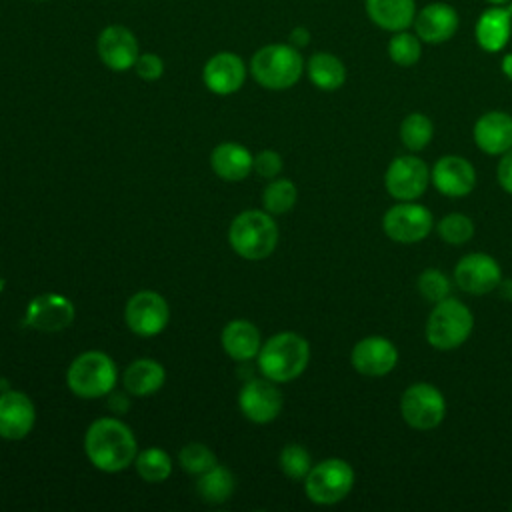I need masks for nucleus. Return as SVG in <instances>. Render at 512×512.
Returning <instances> with one entry per match:
<instances>
[{
    "mask_svg": "<svg viewBox=\"0 0 512 512\" xmlns=\"http://www.w3.org/2000/svg\"><path fill=\"white\" fill-rule=\"evenodd\" d=\"M136 438L132 430L116 418L94 420L84 436L88 460L102 472H120L136 460Z\"/></svg>",
    "mask_w": 512,
    "mask_h": 512,
    "instance_id": "nucleus-1",
    "label": "nucleus"
},
{
    "mask_svg": "<svg viewBox=\"0 0 512 512\" xmlns=\"http://www.w3.org/2000/svg\"><path fill=\"white\" fill-rule=\"evenodd\" d=\"M310 360V346L296 332H278L270 336L258 352V368L272 382H290L298 378Z\"/></svg>",
    "mask_w": 512,
    "mask_h": 512,
    "instance_id": "nucleus-2",
    "label": "nucleus"
},
{
    "mask_svg": "<svg viewBox=\"0 0 512 512\" xmlns=\"http://www.w3.org/2000/svg\"><path fill=\"white\" fill-rule=\"evenodd\" d=\"M474 330L472 310L458 298L446 296L436 302L426 320V342L442 352L462 346Z\"/></svg>",
    "mask_w": 512,
    "mask_h": 512,
    "instance_id": "nucleus-3",
    "label": "nucleus"
},
{
    "mask_svg": "<svg viewBox=\"0 0 512 512\" xmlns=\"http://www.w3.org/2000/svg\"><path fill=\"white\" fill-rule=\"evenodd\" d=\"M228 240L238 256L246 260H262L270 256L278 244V226L270 214L246 210L232 220Z\"/></svg>",
    "mask_w": 512,
    "mask_h": 512,
    "instance_id": "nucleus-4",
    "label": "nucleus"
},
{
    "mask_svg": "<svg viewBox=\"0 0 512 512\" xmlns=\"http://www.w3.org/2000/svg\"><path fill=\"white\" fill-rule=\"evenodd\" d=\"M304 70L302 56L292 44H268L260 48L250 62L254 80L270 90H286L294 86Z\"/></svg>",
    "mask_w": 512,
    "mask_h": 512,
    "instance_id": "nucleus-5",
    "label": "nucleus"
},
{
    "mask_svg": "<svg viewBox=\"0 0 512 512\" xmlns=\"http://www.w3.org/2000/svg\"><path fill=\"white\" fill-rule=\"evenodd\" d=\"M116 380V364L100 350H90L76 356L66 374L68 388L80 398L106 396L114 388Z\"/></svg>",
    "mask_w": 512,
    "mask_h": 512,
    "instance_id": "nucleus-6",
    "label": "nucleus"
},
{
    "mask_svg": "<svg viewBox=\"0 0 512 512\" xmlns=\"http://www.w3.org/2000/svg\"><path fill=\"white\" fill-rule=\"evenodd\" d=\"M354 486V468L342 458H326L310 468L304 478L306 496L314 504L330 506L344 500Z\"/></svg>",
    "mask_w": 512,
    "mask_h": 512,
    "instance_id": "nucleus-7",
    "label": "nucleus"
},
{
    "mask_svg": "<svg viewBox=\"0 0 512 512\" xmlns=\"http://www.w3.org/2000/svg\"><path fill=\"white\" fill-rule=\"evenodd\" d=\"M400 416L414 430H434L446 416L444 394L430 382H414L400 396Z\"/></svg>",
    "mask_w": 512,
    "mask_h": 512,
    "instance_id": "nucleus-8",
    "label": "nucleus"
},
{
    "mask_svg": "<svg viewBox=\"0 0 512 512\" xmlns=\"http://www.w3.org/2000/svg\"><path fill=\"white\" fill-rule=\"evenodd\" d=\"M434 228L432 212L416 200L398 202L382 216L384 234L398 244L422 242Z\"/></svg>",
    "mask_w": 512,
    "mask_h": 512,
    "instance_id": "nucleus-9",
    "label": "nucleus"
},
{
    "mask_svg": "<svg viewBox=\"0 0 512 512\" xmlns=\"http://www.w3.org/2000/svg\"><path fill=\"white\" fill-rule=\"evenodd\" d=\"M428 184H430V168L422 158L414 154L396 156L388 164L384 174L386 192L398 202L418 200L426 192Z\"/></svg>",
    "mask_w": 512,
    "mask_h": 512,
    "instance_id": "nucleus-10",
    "label": "nucleus"
},
{
    "mask_svg": "<svg viewBox=\"0 0 512 512\" xmlns=\"http://www.w3.org/2000/svg\"><path fill=\"white\" fill-rule=\"evenodd\" d=\"M454 282L466 294H490L498 290L502 282V268L490 254L470 252L462 256L454 266Z\"/></svg>",
    "mask_w": 512,
    "mask_h": 512,
    "instance_id": "nucleus-11",
    "label": "nucleus"
},
{
    "mask_svg": "<svg viewBox=\"0 0 512 512\" xmlns=\"http://www.w3.org/2000/svg\"><path fill=\"white\" fill-rule=\"evenodd\" d=\"M124 318L134 334L148 338L160 334L166 328L170 320V308L158 292L140 290L126 302Z\"/></svg>",
    "mask_w": 512,
    "mask_h": 512,
    "instance_id": "nucleus-12",
    "label": "nucleus"
},
{
    "mask_svg": "<svg viewBox=\"0 0 512 512\" xmlns=\"http://www.w3.org/2000/svg\"><path fill=\"white\" fill-rule=\"evenodd\" d=\"M354 370L362 376L380 378L390 374L398 364V348L392 340L372 334L358 340L350 352Z\"/></svg>",
    "mask_w": 512,
    "mask_h": 512,
    "instance_id": "nucleus-13",
    "label": "nucleus"
},
{
    "mask_svg": "<svg viewBox=\"0 0 512 512\" xmlns=\"http://www.w3.org/2000/svg\"><path fill=\"white\" fill-rule=\"evenodd\" d=\"M430 182L448 198H464L476 186V170L470 160L458 154H446L430 170Z\"/></svg>",
    "mask_w": 512,
    "mask_h": 512,
    "instance_id": "nucleus-14",
    "label": "nucleus"
},
{
    "mask_svg": "<svg viewBox=\"0 0 512 512\" xmlns=\"http://www.w3.org/2000/svg\"><path fill=\"white\" fill-rule=\"evenodd\" d=\"M238 404L248 420L256 424H268L282 410V392L272 380L254 378L242 386Z\"/></svg>",
    "mask_w": 512,
    "mask_h": 512,
    "instance_id": "nucleus-15",
    "label": "nucleus"
},
{
    "mask_svg": "<svg viewBox=\"0 0 512 512\" xmlns=\"http://www.w3.org/2000/svg\"><path fill=\"white\" fill-rule=\"evenodd\" d=\"M74 320V306L66 296L40 294L36 296L24 316V324L40 332H60Z\"/></svg>",
    "mask_w": 512,
    "mask_h": 512,
    "instance_id": "nucleus-16",
    "label": "nucleus"
},
{
    "mask_svg": "<svg viewBox=\"0 0 512 512\" xmlns=\"http://www.w3.org/2000/svg\"><path fill=\"white\" fill-rule=\"evenodd\" d=\"M458 12L446 2L426 4L416 12L414 30L416 36L426 44L448 42L458 30Z\"/></svg>",
    "mask_w": 512,
    "mask_h": 512,
    "instance_id": "nucleus-17",
    "label": "nucleus"
},
{
    "mask_svg": "<svg viewBox=\"0 0 512 512\" xmlns=\"http://www.w3.org/2000/svg\"><path fill=\"white\" fill-rule=\"evenodd\" d=\"M478 150L488 156H502L512 148V116L502 110L484 112L472 128Z\"/></svg>",
    "mask_w": 512,
    "mask_h": 512,
    "instance_id": "nucleus-18",
    "label": "nucleus"
},
{
    "mask_svg": "<svg viewBox=\"0 0 512 512\" xmlns=\"http://www.w3.org/2000/svg\"><path fill=\"white\" fill-rule=\"evenodd\" d=\"M98 56L110 70H128L136 64V58L140 56L138 42L128 28L112 24L104 28L98 36Z\"/></svg>",
    "mask_w": 512,
    "mask_h": 512,
    "instance_id": "nucleus-19",
    "label": "nucleus"
},
{
    "mask_svg": "<svg viewBox=\"0 0 512 512\" xmlns=\"http://www.w3.org/2000/svg\"><path fill=\"white\" fill-rule=\"evenodd\" d=\"M36 422V410L32 400L18 390H6L0 394V436L6 440L24 438Z\"/></svg>",
    "mask_w": 512,
    "mask_h": 512,
    "instance_id": "nucleus-20",
    "label": "nucleus"
},
{
    "mask_svg": "<svg viewBox=\"0 0 512 512\" xmlns=\"http://www.w3.org/2000/svg\"><path fill=\"white\" fill-rule=\"evenodd\" d=\"M202 78L210 92L226 96L236 92L244 84L246 66L240 56L232 52H218L204 64Z\"/></svg>",
    "mask_w": 512,
    "mask_h": 512,
    "instance_id": "nucleus-21",
    "label": "nucleus"
},
{
    "mask_svg": "<svg viewBox=\"0 0 512 512\" xmlns=\"http://www.w3.org/2000/svg\"><path fill=\"white\" fill-rule=\"evenodd\" d=\"M474 36L484 52H500L512 36V14L506 6H492L480 14Z\"/></svg>",
    "mask_w": 512,
    "mask_h": 512,
    "instance_id": "nucleus-22",
    "label": "nucleus"
},
{
    "mask_svg": "<svg viewBox=\"0 0 512 512\" xmlns=\"http://www.w3.org/2000/svg\"><path fill=\"white\" fill-rule=\"evenodd\" d=\"M368 18L382 30H408L416 18L414 0H364Z\"/></svg>",
    "mask_w": 512,
    "mask_h": 512,
    "instance_id": "nucleus-23",
    "label": "nucleus"
},
{
    "mask_svg": "<svg viewBox=\"0 0 512 512\" xmlns=\"http://www.w3.org/2000/svg\"><path fill=\"white\" fill-rule=\"evenodd\" d=\"M254 164V156L238 142H222L210 154V166L216 176L228 182L244 180Z\"/></svg>",
    "mask_w": 512,
    "mask_h": 512,
    "instance_id": "nucleus-24",
    "label": "nucleus"
},
{
    "mask_svg": "<svg viewBox=\"0 0 512 512\" xmlns=\"http://www.w3.org/2000/svg\"><path fill=\"white\" fill-rule=\"evenodd\" d=\"M222 346L230 358H234L238 362L250 360V358L258 356V352L262 348L260 332L248 320H232L222 330Z\"/></svg>",
    "mask_w": 512,
    "mask_h": 512,
    "instance_id": "nucleus-25",
    "label": "nucleus"
},
{
    "mask_svg": "<svg viewBox=\"0 0 512 512\" xmlns=\"http://www.w3.org/2000/svg\"><path fill=\"white\" fill-rule=\"evenodd\" d=\"M164 378H166V372H164L162 364H158L156 360H150V358H140L124 370L122 382L130 394L148 396L162 388Z\"/></svg>",
    "mask_w": 512,
    "mask_h": 512,
    "instance_id": "nucleus-26",
    "label": "nucleus"
},
{
    "mask_svg": "<svg viewBox=\"0 0 512 512\" xmlns=\"http://www.w3.org/2000/svg\"><path fill=\"white\" fill-rule=\"evenodd\" d=\"M310 82L326 92L338 90L346 82V66L342 60L330 52H316L306 64Z\"/></svg>",
    "mask_w": 512,
    "mask_h": 512,
    "instance_id": "nucleus-27",
    "label": "nucleus"
},
{
    "mask_svg": "<svg viewBox=\"0 0 512 512\" xmlns=\"http://www.w3.org/2000/svg\"><path fill=\"white\" fill-rule=\"evenodd\" d=\"M196 490L204 502L222 504L234 492V476L228 468L216 464L210 470H206L204 474H200V478L196 482Z\"/></svg>",
    "mask_w": 512,
    "mask_h": 512,
    "instance_id": "nucleus-28",
    "label": "nucleus"
},
{
    "mask_svg": "<svg viewBox=\"0 0 512 512\" xmlns=\"http://www.w3.org/2000/svg\"><path fill=\"white\" fill-rule=\"evenodd\" d=\"M398 134H400L402 144L410 152H420V150H424L430 144V140L434 136V124H432V120L426 114L410 112L400 122Z\"/></svg>",
    "mask_w": 512,
    "mask_h": 512,
    "instance_id": "nucleus-29",
    "label": "nucleus"
},
{
    "mask_svg": "<svg viewBox=\"0 0 512 512\" xmlns=\"http://www.w3.org/2000/svg\"><path fill=\"white\" fill-rule=\"evenodd\" d=\"M298 200V190L294 182L286 178H274L262 192V204L270 214H286L294 208Z\"/></svg>",
    "mask_w": 512,
    "mask_h": 512,
    "instance_id": "nucleus-30",
    "label": "nucleus"
},
{
    "mask_svg": "<svg viewBox=\"0 0 512 512\" xmlns=\"http://www.w3.org/2000/svg\"><path fill=\"white\" fill-rule=\"evenodd\" d=\"M136 472L146 482H164L172 472V460L162 448H146L136 454Z\"/></svg>",
    "mask_w": 512,
    "mask_h": 512,
    "instance_id": "nucleus-31",
    "label": "nucleus"
},
{
    "mask_svg": "<svg viewBox=\"0 0 512 512\" xmlns=\"http://www.w3.org/2000/svg\"><path fill=\"white\" fill-rule=\"evenodd\" d=\"M388 56L398 66H414L422 56V40L406 30L394 32L388 42Z\"/></svg>",
    "mask_w": 512,
    "mask_h": 512,
    "instance_id": "nucleus-32",
    "label": "nucleus"
},
{
    "mask_svg": "<svg viewBox=\"0 0 512 512\" xmlns=\"http://www.w3.org/2000/svg\"><path fill=\"white\" fill-rule=\"evenodd\" d=\"M438 236L452 246H462L472 240L474 236V222L470 216L462 212H452L446 214L438 224H436Z\"/></svg>",
    "mask_w": 512,
    "mask_h": 512,
    "instance_id": "nucleus-33",
    "label": "nucleus"
},
{
    "mask_svg": "<svg viewBox=\"0 0 512 512\" xmlns=\"http://www.w3.org/2000/svg\"><path fill=\"white\" fill-rule=\"evenodd\" d=\"M450 278L440 268H424L416 280V290L420 296L432 304L450 296Z\"/></svg>",
    "mask_w": 512,
    "mask_h": 512,
    "instance_id": "nucleus-34",
    "label": "nucleus"
},
{
    "mask_svg": "<svg viewBox=\"0 0 512 512\" xmlns=\"http://www.w3.org/2000/svg\"><path fill=\"white\" fill-rule=\"evenodd\" d=\"M280 470L290 480H304L312 468L310 452L302 444H286L280 452Z\"/></svg>",
    "mask_w": 512,
    "mask_h": 512,
    "instance_id": "nucleus-35",
    "label": "nucleus"
},
{
    "mask_svg": "<svg viewBox=\"0 0 512 512\" xmlns=\"http://www.w3.org/2000/svg\"><path fill=\"white\" fill-rule=\"evenodd\" d=\"M178 462L182 466V470L190 472V474H204L206 470H210L212 466H216V456L214 452L198 442L186 444L180 454H178Z\"/></svg>",
    "mask_w": 512,
    "mask_h": 512,
    "instance_id": "nucleus-36",
    "label": "nucleus"
},
{
    "mask_svg": "<svg viewBox=\"0 0 512 512\" xmlns=\"http://www.w3.org/2000/svg\"><path fill=\"white\" fill-rule=\"evenodd\" d=\"M252 170L268 180H274L282 172V156L274 150H262L254 156Z\"/></svg>",
    "mask_w": 512,
    "mask_h": 512,
    "instance_id": "nucleus-37",
    "label": "nucleus"
},
{
    "mask_svg": "<svg viewBox=\"0 0 512 512\" xmlns=\"http://www.w3.org/2000/svg\"><path fill=\"white\" fill-rule=\"evenodd\" d=\"M134 70L136 74L146 80V82H154L162 76L164 72V62L160 60V56L156 54H140L136 58V64H134Z\"/></svg>",
    "mask_w": 512,
    "mask_h": 512,
    "instance_id": "nucleus-38",
    "label": "nucleus"
},
{
    "mask_svg": "<svg viewBox=\"0 0 512 512\" xmlns=\"http://www.w3.org/2000/svg\"><path fill=\"white\" fill-rule=\"evenodd\" d=\"M496 178L500 188L512 196V148L500 156L496 166Z\"/></svg>",
    "mask_w": 512,
    "mask_h": 512,
    "instance_id": "nucleus-39",
    "label": "nucleus"
},
{
    "mask_svg": "<svg viewBox=\"0 0 512 512\" xmlns=\"http://www.w3.org/2000/svg\"><path fill=\"white\" fill-rule=\"evenodd\" d=\"M310 42V32L304 28V26H296L292 32H290V44L294 48H302Z\"/></svg>",
    "mask_w": 512,
    "mask_h": 512,
    "instance_id": "nucleus-40",
    "label": "nucleus"
},
{
    "mask_svg": "<svg viewBox=\"0 0 512 512\" xmlns=\"http://www.w3.org/2000/svg\"><path fill=\"white\" fill-rule=\"evenodd\" d=\"M110 406H112L116 412H118V408H120V412H124V410L128 408V400H126L124 394H114L112 400H110Z\"/></svg>",
    "mask_w": 512,
    "mask_h": 512,
    "instance_id": "nucleus-41",
    "label": "nucleus"
},
{
    "mask_svg": "<svg viewBox=\"0 0 512 512\" xmlns=\"http://www.w3.org/2000/svg\"><path fill=\"white\" fill-rule=\"evenodd\" d=\"M500 68H502V74H504L508 80H512V52H508V54L502 58Z\"/></svg>",
    "mask_w": 512,
    "mask_h": 512,
    "instance_id": "nucleus-42",
    "label": "nucleus"
},
{
    "mask_svg": "<svg viewBox=\"0 0 512 512\" xmlns=\"http://www.w3.org/2000/svg\"><path fill=\"white\" fill-rule=\"evenodd\" d=\"M486 2H490L492 6H506V4L512 2V0H486Z\"/></svg>",
    "mask_w": 512,
    "mask_h": 512,
    "instance_id": "nucleus-43",
    "label": "nucleus"
},
{
    "mask_svg": "<svg viewBox=\"0 0 512 512\" xmlns=\"http://www.w3.org/2000/svg\"><path fill=\"white\" fill-rule=\"evenodd\" d=\"M510 508H512V504H510Z\"/></svg>",
    "mask_w": 512,
    "mask_h": 512,
    "instance_id": "nucleus-44",
    "label": "nucleus"
}]
</instances>
